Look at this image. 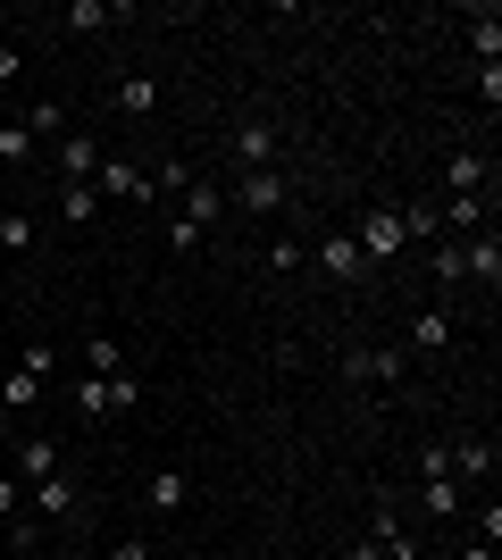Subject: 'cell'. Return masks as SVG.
I'll return each instance as SVG.
<instances>
[{"instance_id": "6da1fadb", "label": "cell", "mask_w": 502, "mask_h": 560, "mask_svg": "<svg viewBox=\"0 0 502 560\" xmlns=\"http://www.w3.org/2000/svg\"><path fill=\"white\" fill-rule=\"evenodd\" d=\"M135 401H143V376H135V369H118V376H75V419H84V427L126 419Z\"/></svg>"}, {"instance_id": "7a4b0ae2", "label": "cell", "mask_w": 502, "mask_h": 560, "mask_svg": "<svg viewBox=\"0 0 502 560\" xmlns=\"http://www.w3.org/2000/svg\"><path fill=\"white\" fill-rule=\"evenodd\" d=\"M25 511H34V518L50 527V536H59V527H75V518L93 511V493H84V486L68 477V468H59V477H43V486H25Z\"/></svg>"}, {"instance_id": "3957f363", "label": "cell", "mask_w": 502, "mask_h": 560, "mask_svg": "<svg viewBox=\"0 0 502 560\" xmlns=\"http://www.w3.org/2000/svg\"><path fill=\"white\" fill-rule=\"evenodd\" d=\"M343 385H360V394H394V385H402V351L352 343V351H343Z\"/></svg>"}, {"instance_id": "277c9868", "label": "cell", "mask_w": 502, "mask_h": 560, "mask_svg": "<svg viewBox=\"0 0 502 560\" xmlns=\"http://www.w3.org/2000/svg\"><path fill=\"white\" fill-rule=\"evenodd\" d=\"M293 201V176L285 167H252V176H235V210L243 218H277Z\"/></svg>"}, {"instance_id": "5b68a950", "label": "cell", "mask_w": 502, "mask_h": 560, "mask_svg": "<svg viewBox=\"0 0 502 560\" xmlns=\"http://www.w3.org/2000/svg\"><path fill=\"white\" fill-rule=\"evenodd\" d=\"M318 277H335V284H369V277H377V268H369V252H360V243H352V226H335V234H318Z\"/></svg>"}, {"instance_id": "8992f818", "label": "cell", "mask_w": 502, "mask_h": 560, "mask_svg": "<svg viewBox=\"0 0 502 560\" xmlns=\"http://www.w3.org/2000/svg\"><path fill=\"white\" fill-rule=\"evenodd\" d=\"M460 284H478V293H502V234H494V226L460 234Z\"/></svg>"}, {"instance_id": "52a82bcc", "label": "cell", "mask_w": 502, "mask_h": 560, "mask_svg": "<svg viewBox=\"0 0 502 560\" xmlns=\"http://www.w3.org/2000/svg\"><path fill=\"white\" fill-rule=\"evenodd\" d=\"M226 167H235V176H252V167H277V126H268V117H243L235 135H226Z\"/></svg>"}, {"instance_id": "ba28073f", "label": "cell", "mask_w": 502, "mask_h": 560, "mask_svg": "<svg viewBox=\"0 0 502 560\" xmlns=\"http://www.w3.org/2000/svg\"><path fill=\"white\" fill-rule=\"evenodd\" d=\"M352 243L369 252V268H385V259H402V252H410V234H402V210H369V218L352 226Z\"/></svg>"}, {"instance_id": "9c48e42d", "label": "cell", "mask_w": 502, "mask_h": 560, "mask_svg": "<svg viewBox=\"0 0 502 560\" xmlns=\"http://www.w3.org/2000/svg\"><path fill=\"white\" fill-rule=\"evenodd\" d=\"M43 167L59 176V185H93V176H101V142L68 135V142H50V151H43Z\"/></svg>"}, {"instance_id": "30bf717a", "label": "cell", "mask_w": 502, "mask_h": 560, "mask_svg": "<svg viewBox=\"0 0 502 560\" xmlns=\"http://www.w3.org/2000/svg\"><path fill=\"white\" fill-rule=\"evenodd\" d=\"M435 201V226H444V243H460V234L494 226V210H486V192H428Z\"/></svg>"}, {"instance_id": "8fae6325", "label": "cell", "mask_w": 502, "mask_h": 560, "mask_svg": "<svg viewBox=\"0 0 502 560\" xmlns=\"http://www.w3.org/2000/svg\"><path fill=\"white\" fill-rule=\"evenodd\" d=\"M460 343V318H453V302H428L419 318H410V351L419 360H435V351H453Z\"/></svg>"}, {"instance_id": "7c38bea8", "label": "cell", "mask_w": 502, "mask_h": 560, "mask_svg": "<svg viewBox=\"0 0 502 560\" xmlns=\"http://www.w3.org/2000/svg\"><path fill=\"white\" fill-rule=\"evenodd\" d=\"M101 201H151V176L135 160H118V151H101V176H93Z\"/></svg>"}, {"instance_id": "4fadbf2b", "label": "cell", "mask_w": 502, "mask_h": 560, "mask_svg": "<svg viewBox=\"0 0 502 560\" xmlns=\"http://www.w3.org/2000/svg\"><path fill=\"white\" fill-rule=\"evenodd\" d=\"M17 486H43V477H59V435H17V468H9Z\"/></svg>"}, {"instance_id": "5bb4252c", "label": "cell", "mask_w": 502, "mask_h": 560, "mask_svg": "<svg viewBox=\"0 0 502 560\" xmlns=\"http://www.w3.org/2000/svg\"><path fill=\"white\" fill-rule=\"evenodd\" d=\"M494 185V160L486 151H444V185L435 192H486Z\"/></svg>"}, {"instance_id": "9a60e30c", "label": "cell", "mask_w": 502, "mask_h": 560, "mask_svg": "<svg viewBox=\"0 0 502 560\" xmlns=\"http://www.w3.org/2000/svg\"><path fill=\"white\" fill-rule=\"evenodd\" d=\"M43 394H50V385H43L34 369H9V376H0V410H9V419H34V410H43Z\"/></svg>"}, {"instance_id": "2e32d148", "label": "cell", "mask_w": 502, "mask_h": 560, "mask_svg": "<svg viewBox=\"0 0 502 560\" xmlns=\"http://www.w3.org/2000/svg\"><path fill=\"white\" fill-rule=\"evenodd\" d=\"M143 502H151V511H160V518H176V511H185V502H192V477H185V468H151Z\"/></svg>"}, {"instance_id": "e0dca14e", "label": "cell", "mask_w": 502, "mask_h": 560, "mask_svg": "<svg viewBox=\"0 0 502 560\" xmlns=\"http://www.w3.org/2000/svg\"><path fill=\"white\" fill-rule=\"evenodd\" d=\"M109 109H118V117H135V126H143V117L160 109V84H151V75H118V93H109Z\"/></svg>"}, {"instance_id": "ac0fdd59", "label": "cell", "mask_w": 502, "mask_h": 560, "mask_svg": "<svg viewBox=\"0 0 502 560\" xmlns=\"http://www.w3.org/2000/svg\"><path fill=\"white\" fill-rule=\"evenodd\" d=\"M218 210H226V201H218V185H201V176H192V185L176 192V218H185V226H201V234L218 226Z\"/></svg>"}, {"instance_id": "d6986e66", "label": "cell", "mask_w": 502, "mask_h": 560, "mask_svg": "<svg viewBox=\"0 0 502 560\" xmlns=\"http://www.w3.org/2000/svg\"><path fill=\"white\" fill-rule=\"evenodd\" d=\"M453 452V477L460 486H486V477H494V444H486V435H469V444H444Z\"/></svg>"}, {"instance_id": "ffe728a7", "label": "cell", "mask_w": 502, "mask_h": 560, "mask_svg": "<svg viewBox=\"0 0 502 560\" xmlns=\"http://www.w3.org/2000/svg\"><path fill=\"white\" fill-rule=\"evenodd\" d=\"M17 126L34 135V151H50V142H68V109H59V101H34V109H25Z\"/></svg>"}, {"instance_id": "44dd1931", "label": "cell", "mask_w": 502, "mask_h": 560, "mask_svg": "<svg viewBox=\"0 0 502 560\" xmlns=\"http://www.w3.org/2000/svg\"><path fill=\"white\" fill-rule=\"evenodd\" d=\"M75 360H84V376H118L126 369V343H118V335H84Z\"/></svg>"}, {"instance_id": "7402d4cb", "label": "cell", "mask_w": 502, "mask_h": 560, "mask_svg": "<svg viewBox=\"0 0 502 560\" xmlns=\"http://www.w3.org/2000/svg\"><path fill=\"white\" fill-rule=\"evenodd\" d=\"M59 226H101V192L93 185H59Z\"/></svg>"}, {"instance_id": "603a6c76", "label": "cell", "mask_w": 502, "mask_h": 560, "mask_svg": "<svg viewBox=\"0 0 502 560\" xmlns=\"http://www.w3.org/2000/svg\"><path fill=\"white\" fill-rule=\"evenodd\" d=\"M34 243H43V226H34V218H25V210H0V252H9V259H25Z\"/></svg>"}, {"instance_id": "cb8c5ba5", "label": "cell", "mask_w": 502, "mask_h": 560, "mask_svg": "<svg viewBox=\"0 0 502 560\" xmlns=\"http://www.w3.org/2000/svg\"><path fill=\"white\" fill-rule=\"evenodd\" d=\"M469 50H478V68H494V59H502V18H494V9L469 18Z\"/></svg>"}, {"instance_id": "d4e9b609", "label": "cell", "mask_w": 502, "mask_h": 560, "mask_svg": "<svg viewBox=\"0 0 502 560\" xmlns=\"http://www.w3.org/2000/svg\"><path fill=\"white\" fill-rule=\"evenodd\" d=\"M43 151H34V135H25L17 117H0V167H34Z\"/></svg>"}, {"instance_id": "484cf974", "label": "cell", "mask_w": 502, "mask_h": 560, "mask_svg": "<svg viewBox=\"0 0 502 560\" xmlns=\"http://www.w3.org/2000/svg\"><path fill=\"white\" fill-rule=\"evenodd\" d=\"M118 18H126V9H109V0H68V25H75V34H109Z\"/></svg>"}, {"instance_id": "4316f807", "label": "cell", "mask_w": 502, "mask_h": 560, "mask_svg": "<svg viewBox=\"0 0 502 560\" xmlns=\"http://www.w3.org/2000/svg\"><path fill=\"white\" fill-rule=\"evenodd\" d=\"M268 268H277V277H302V259H311V252H302V243H293V234H268Z\"/></svg>"}, {"instance_id": "83f0119b", "label": "cell", "mask_w": 502, "mask_h": 560, "mask_svg": "<svg viewBox=\"0 0 502 560\" xmlns=\"http://www.w3.org/2000/svg\"><path fill=\"white\" fill-rule=\"evenodd\" d=\"M43 544H50V527H43L34 511H17V518H9V552H43Z\"/></svg>"}, {"instance_id": "f1b7e54d", "label": "cell", "mask_w": 502, "mask_h": 560, "mask_svg": "<svg viewBox=\"0 0 502 560\" xmlns=\"http://www.w3.org/2000/svg\"><path fill=\"white\" fill-rule=\"evenodd\" d=\"M192 185V160H160L151 167V192H185Z\"/></svg>"}, {"instance_id": "f546056e", "label": "cell", "mask_w": 502, "mask_h": 560, "mask_svg": "<svg viewBox=\"0 0 502 560\" xmlns=\"http://www.w3.org/2000/svg\"><path fill=\"white\" fill-rule=\"evenodd\" d=\"M428 268H435V284L453 293V284H460V243H435V259H428Z\"/></svg>"}, {"instance_id": "4dcf8cb0", "label": "cell", "mask_w": 502, "mask_h": 560, "mask_svg": "<svg viewBox=\"0 0 502 560\" xmlns=\"http://www.w3.org/2000/svg\"><path fill=\"white\" fill-rule=\"evenodd\" d=\"M17 369H34V376L50 385V376H59V351H50V343H25V351H17Z\"/></svg>"}, {"instance_id": "1f68e13d", "label": "cell", "mask_w": 502, "mask_h": 560, "mask_svg": "<svg viewBox=\"0 0 502 560\" xmlns=\"http://www.w3.org/2000/svg\"><path fill=\"white\" fill-rule=\"evenodd\" d=\"M167 252L185 259V252H201V226H185V218H167Z\"/></svg>"}, {"instance_id": "d6a6232c", "label": "cell", "mask_w": 502, "mask_h": 560, "mask_svg": "<svg viewBox=\"0 0 502 560\" xmlns=\"http://www.w3.org/2000/svg\"><path fill=\"white\" fill-rule=\"evenodd\" d=\"M25 511V486H17V477H9V468H0V527H9V518H17Z\"/></svg>"}, {"instance_id": "836d02e7", "label": "cell", "mask_w": 502, "mask_h": 560, "mask_svg": "<svg viewBox=\"0 0 502 560\" xmlns=\"http://www.w3.org/2000/svg\"><path fill=\"white\" fill-rule=\"evenodd\" d=\"M17 68H25V50H17V43H0V84H17Z\"/></svg>"}, {"instance_id": "e575fe53", "label": "cell", "mask_w": 502, "mask_h": 560, "mask_svg": "<svg viewBox=\"0 0 502 560\" xmlns=\"http://www.w3.org/2000/svg\"><path fill=\"white\" fill-rule=\"evenodd\" d=\"M109 560H151V544H143V536H126V544H109Z\"/></svg>"}, {"instance_id": "d590c367", "label": "cell", "mask_w": 502, "mask_h": 560, "mask_svg": "<svg viewBox=\"0 0 502 560\" xmlns=\"http://www.w3.org/2000/svg\"><path fill=\"white\" fill-rule=\"evenodd\" d=\"M453 560H494V544H486V536H469V544H460Z\"/></svg>"}, {"instance_id": "8d00e7d4", "label": "cell", "mask_w": 502, "mask_h": 560, "mask_svg": "<svg viewBox=\"0 0 502 560\" xmlns=\"http://www.w3.org/2000/svg\"><path fill=\"white\" fill-rule=\"evenodd\" d=\"M352 560H385V552H377V544H369V536H360V544H352Z\"/></svg>"}]
</instances>
